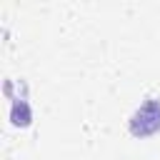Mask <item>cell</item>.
Segmentation results:
<instances>
[{
  "mask_svg": "<svg viewBox=\"0 0 160 160\" xmlns=\"http://www.w3.org/2000/svg\"><path fill=\"white\" fill-rule=\"evenodd\" d=\"M130 132L135 138H148L160 132V98H148L132 115H130Z\"/></svg>",
  "mask_w": 160,
  "mask_h": 160,
  "instance_id": "6da1fadb",
  "label": "cell"
},
{
  "mask_svg": "<svg viewBox=\"0 0 160 160\" xmlns=\"http://www.w3.org/2000/svg\"><path fill=\"white\" fill-rule=\"evenodd\" d=\"M10 120H12V125H20V128H28V125H30L32 112H30V105H28V100H25V98H12Z\"/></svg>",
  "mask_w": 160,
  "mask_h": 160,
  "instance_id": "7a4b0ae2",
  "label": "cell"
}]
</instances>
